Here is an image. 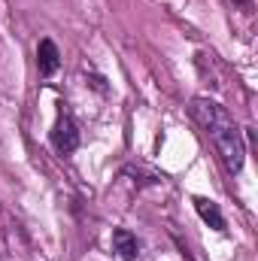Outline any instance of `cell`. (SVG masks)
<instances>
[{"label":"cell","mask_w":258,"mask_h":261,"mask_svg":"<svg viewBox=\"0 0 258 261\" xmlns=\"http://www.w3.org/2000/svg\"><path fill=\"white\" fill-rule=\"evenodd\" d=\"M194 210H197V216H200L213 231H225V216H222V210H219L216 200H210V197H194Z\"/></svg>","instance_id":"obj_5"},{"label":"cell","mask_w":258,"mask_h":261,"mask_svg":"<svg viewBox=\"0 0 258 261\" xmlns=\"http://www.w3.org/2000/svg\"><path fill=\"white\" fill-rule=\"evenodd\" d=\"M52 146H55L58 155H70V152H76V146H79V128H76V122L70 119V113H64V110H61L58 119H55Z\"/></svg>","instance_id":"obj_2"},{"label":"cell","mask_w":258,"mask_h":261,"mask_svg":"<svg viewBox=\"0 0 258 261\" xmlns=\"http://www.w3.org/2000/svg\"><path fill=\"white\" fill-rule=\"evenodd\" d=\"M113 252L122 261H137V255H140V240L131 234L128 228H116L113 231Z\"/></svg>","instance_id":"obj_4"},{"label":"cell","mask_w":258,"mask_h":261,"mask_svg":"<svg viewBox=\"0 0 258 261\" xmlns=\"http://www.w3.org/2000/svg\"><path fill=\"white\" fill-rule=\"evenodd\" d=\"M37 67H40V76H55L61 67V52L49 37L40 40V46H37Z\"/></svg>","instance_id":"obj_3"},{"label":"cell","mask_w":258,"mask_h":261,"mask_svg":"<svg viewBox=\"0 0 258 261\" xmlns=\"http://www.w3.org/2000/svg\"><path fill=\"white\" fill-rule=\"evenodd\" d=\"M192 119L207 130V137L213 140L219 158L225 161V167L231 173H240L243 170V161H246V146H243V134L234 125V119L228 116V110L210 97H194L192 100Z\"/></svg>","instance_id":"obj_1"}]
</instances>
